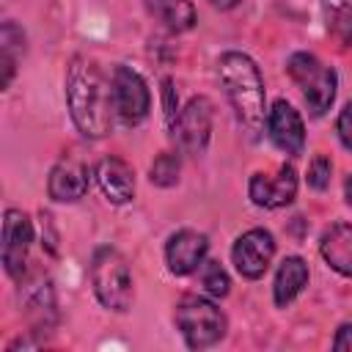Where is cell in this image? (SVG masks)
Listing matches in <instances>:
<instances>
[{
    "mask_svg": "<svg viewBox=\"0 0 352 352\" xmlns=\"http://www.w3.org/2000/svg\"><path fill=\"white\" fill-rule=\"evenodd\" d=\"M66 104L74 126L85 138H104L113 129V85L85 55H74L66 66Z\"/></svg>",
    "mask_w": 352,
    "mask_h": 352,
    "instance_id": "cell-1",
    "label": "cell"
},
{
    "mask_svg": "<svg viewBox=\"0 0 352 352\" xmlns=\"http://www.w3.org/2000/svg\"><path fill=\"white\" fill-rule=\"evenodd\" d=\"M217 77L220 85L234 107V116L239 126L248 132L250 140H256L264 129V80L258 66L245 52H223L217 60Z\"/></svg>",
    "mask_w": 352,
    "mask_h": 352,
    "instance_id": "cell-2",
    "label": "cell"
},
{
    "mask_svg": "<svg viewBox=\"0 0 352 352\" xmlns=\"http://www.w3.org/2000/svg\"><path fill=\"white\" fill-rule=\"evenodd\" d=\"M91 286L96 300L116 314L129 311L135 289H132V272L126 258L110 248V245H99L91 256Z\"/></svg>",
    "mask_w": 352,
    "mask_h": 352,
    "instance_id": "cell-3",
    "label": "cell"
},
{
    "mask_svg": "<svg viewBox=\"0 0 352 352\" xmlns=\"http://www.w3.org/2000/svg\"><path fill=\"white\" fill-rule=\"evenodd\" d=\"M173 322L190 349L214 346L228 330V319L217 308V302L209 297H201V294H184L176 302Z\"/></svg>",
    "mask_w": 352,
    "mask_h": 352,
    "instance_id": "cell-4",
    "label": "cell"
},
{
    "mask_svg": "<svg viewBox=\"0 0 352 352\" xmlns=\"http://www.w3.org/2000/svg\"><path fill=\"white\" fill-rule=\"evenodd\" d=\"M286 72L294 80V85L300 88V94H302L314 118L324 116L333 107L336 91H338V74H336L333 66L322 63L311 52H294L286 60Z\"/></svg>",
    "mask_w": 352,
    "mask_h": 352,
    "instance_id": "cell-5",
    "label": "cell"
},
{
    "mask_svg": "<svg viewBox=\"0 0 352 352\" xmlns=\"http://www.w3.org/2000/svg\"><path fill=\"white\" fill-rule=\"evenodd\" d=\"M110 85H113V107H116L118 121L124 126L143 124L151 110V94H148L146 80L132 66L118 63L110 74Z\"/></svg>",
    "mask_w": 352,
    "mask_h": 352,
    "instance_id": "cell-6",
    "label": "cell"
},
{
    "mask_svg": "<svg viewBox=\"0 0 352 352\" xmlns=\"http://www.w3.org/2000/svg\"><path fill=\"white\" fill-rule=\"evenodd\" d=\"M212 118H214V104L206 96H192L176 116L170 132L173 140L184 154H204L212 138Z\"/></svg>",
    "mask_w": 352,
    "mask_h": 352,
    "instance_id": "cell-7",
    "label": "cell"
},
{
    "mask_svg": "<svg viewBox=\"0 0 352 352\" xmlns=\"http://www.w3.org/2000/svg\"><path fill=\"white\" fill-rule=\"evenodd\" d=\"M33 242V223L22 209L8 206L3 212V267L8 278L22 280L28 275V253Z\"/></svg>",
    "mask_w": 352,
    "mask_h": 352,
    "instance_id": "cell-8",
    "label": "cell"
},
{
    "mask_svg": "<svg viewBox=\"0 0 352 352\" xmlns=\"http://www.w3.org/2000/svg\"><path fill=\"white\" fill-rule=\"evenodd\" d=\"M272 256H275V239L267 228H250L239 234L231 248V261L236 272L248 280H258L270 270Z\"/></svg>",
    "mask_w": 352,
    "mask_h": 352,
    "instance_id": "cell-9",
    "label": "cell"
},
{
    "mask_svg": "<svg viewBox=\"0 0 352 352\" xmlns=\"http://www.w3.org/2000/svg\"><path fill=\"white\" fill-rule=\"evenodd\" d=\"M19 283H22L19 300H22L25 316L30 319L33 330L36 333L52 330L55 322H58V300H55L52 280L41 272H33V275H25Z\"/></svg>",
    "mask_w": 352,
    "mask_h": 352,
    "instance_id": "cell-10",
    "label": "cell"
},
{
    "mask_svg": "<svg viewBox=\"0 0 352 352\" xmlns=\"http://www.w3.org/2000/svg\"><path fill=\"white\" fill-rule=\"evenodd\" d=\"M248 195L261 209H283L297 195V170L294 165L283 162L275 173H253L248 184Z\"/></svg>",
    "mask_w": 352,
    "mask_h": 352,
    "instance_id": "cell-11",
    "label": "cell"
},
{
    "mask_svg": "<svg viewBox=\"0 0 352 352\" xmlns=\"http://www.w3.org/2000/svg\"><path fill=\"white\" fill-rule=\"evenodd\" d=\"M267 135L275 143V148H280L289 157H300L305 148L302 118L286 99H275L272 107L267 110Z\"/></svg>",
    "mask_w": 352,
    "mask_h": 352,
    "instance_id": "cell-12",
    "label": "cell"
},
{
    "mask_svg": "<svg viewBox=\"0 0 352 352\" xmlns=\"http://www.w3.org/2000/svg\"><path fill=\"white\" fill-rule=\"evenodd\" d=\"M206 250H209L206 234L182 228V231L170 234L165 242V264L173 275H190L206 261Z\"/></svg>",
    "mask_w": 352,
    "mask_h": 352,
    "instance_id": "cell-13",
    "label": "cell"
},
{
    "mask_svg": "<svg viewBox=\"0 0 352 352\" xmlns=\"http://www.w3.org/2000/svg\"><path fill=\"white\" fill-rule=\"evenodd\" d=\"M47 192L52 201L74 204L88 192V165L77 157H60L47 179Z\"/></svg>",
    "mask_w": 352,
    "mask_h": 352,
    "instance_id": "cell-14",
    "label": "cell"
},
{
    "mask_svg": "<svg viewBox=\"0 0 352 352\" xmlns=\"http://www.w3.org/2000/svg\"><path fill=\"white\" fill-rule=\"evenodd\" d=\"M94 179L102 190V195L110 204H129L135 198V170L129 162H124L121 157H104L99 160Z\"/></svg>",
    "mask_w": 352,
    "mask_h": 352,
    "instance_id": "cell-15",
    "label": "cell"
},
{
    "mask_svg": "<svg viewBox=\"0 0 352 352\" xmlns=\"http://www.w3.org/2000/svg\"><path fill=\"white\" fill-rule=\"evenodd\" d=\"M319 253L330 270L352 278V223H333L319 239Z\"/></svg>",
    "mask_w": 352,
    "mask_h": 352,
    "instance_id": "cell-16",
    "label": "cell"
},
{
    "mask_svg": "<svg viewBox=\"0 0 352 352\" xmlns=\"http://www.w3.org/2000/svg\"><path fill=\"white\" fill-rule=\"evenodd\" d=\"M308 278H311V272H308L305 258L286 256L280 261V267L275 272V283H272V300H275V305L278 308H286L308 286Z\"/></svg>",
    "mask_w": 352,
    "mask_h": 352,
    "instance_id": "cell-17",
    "label": "cell"
},
{
    "mask_svg": "<svg viewBox=\"0 0 352 352\" xmlns=\"http://www.w3.org/2000/svg\"><path fill=\"white\" fill-rule=\"evenodd\" d=\"M25 52H28L25 30L16 22L6 19L3 28H0V88L3 91L11 85V80H14L22 58H25Z\"/></svg>",
    "mask_w": 352,
    "mask_h": 352,
    "instance_id": "cell-18",
    "label": "cell"
},
{
    "mask_svg": "<svg viewBox=\"0 0 352 352\" xmlns=\"http://www.w3.org/2000/svg\"><path fill=\"white\" fill-rule=\"evenodd\" d=\"M143 6L170 33H187L195 28V8L190 0H143Z\"/></svg>",
    "mask_w": 352,
    "mask_h": 352,
    "instance_id": "cell-19",
    "label": "cell"
},
{
    "mask_svg": "<svg viewBox=\"0 0 352 352\" xmlns=\"http://www.w3.org/2000/svg\"><path fill=\"white\" fill-rule=\"evenodd\" d=\"M327 33L341 44H352V0H319Z\"/></svg>",
    "mask_w": 352,
    "mask_h": 352,
    "instance_id": "cell-20",
    "label": "cell"
},
{
    "mask_svg": "<svg viewBox=\"0 0 352 352\" xmlns=\"http://www.w3.org/2000/svg\"><path fill=\"white\" fill-rule=\"evenodd\" d=\"M182 173V160L176 151H162L154 157L151 168H148V182L157 187H173L179 182Z\"/></svg>",
    "mask_w": 352,
    "mask_h": 352,
    "instance_id": "cell-21",
    "label": "cell"
},
{
    "mask_svg": "<svg viewBox=\"0 0 352 352\" xmlns=\"http://www.w3.org/2000/svg\"><path fill=\"white\" fill-rule=\"evenodd\" d=\"M201 286H204V292H206L209 297L220 300V297L228 294V289H231V278H228V272H226V267H223L220 261L209 258V261L201 264Z\"/></svg>",
    "mask_w": 352,
    "mask_h": 352,
    "instance_id": "cell-22",
    "label": "cell"
},
{
    "mask_svg": "<svg viewBox=\"0 0 352 352\" xmlns=\"http://www.w3.org/2000/svg\"><path fill=\"white\" fill-rule=\"evenodd\" d=\"M330 173H333V162H330V157H324V154H316L314 160H311V165H308V187L311 190H327L330 187Z\"/></svg>",
    "mask_w": 352,
    "mask_h": 352,
    "instance_id": "cell-23",
    "label": "cell"
},
{
    "mask_svg": "<svg viewBox=\"0 0 352 352\" xmlns=\"http://www.w3.org/2000/svg\"><path fill=\"white\" fill-rule=\"evenodd\" d=\"M162 107H165V121L168 126H173L176 116H179V99H176V91H173V80L165 77L162 80Z\"/></svg>",
    "mask_w": 352,
    "mask_h": 352,
    "instance_id": "cell-24",
    "label": "cell"
},
{
    "mask_svg": "<svg viewBox=\"0 0 352 352\" xmlns=\"http://www.w3.org/2000/svg\"><path fill=\"white\" fill-rule=\"evenodd\" d=\"M38 228H41V245L50 250V253H58V231H55V223L50 217V212H38Z\"/></svg>",
    "mask_w": 352,
    "mask_h": 352,
    "instance_id": "cell-25",
    "label": "cell"
},
{
    "mask_svg": "<svg viewBox=\"0 0 352 352\" xmlns=\"http://www.w3.org/2000/svg\"><path fill=\"white\" fill-rule=\"evenodd\" d=\"M336 132H338V140L352 151V102H346V104H344V110L338 113Z\"/></svg>",
    "mask_w": 352,
    "mask_h": 352,
    "instance_id": "cell-26",
    "label": "cell"
},
{
    "mask_svg": "<svg viewBox=\"0 0 352 352\" xmlns=\"http://www.w3.org/2000/svg\"><path fill=\"white\" fill-rule=\"evenodd\" d=\"M333 349L338 352H352V322H344L336 336H333Z\"/></svg>",
    "mask_w": 352,
    "mask_h": 352,
    "instance_id": "cell-27",
    "label": "cell"
},
{
    "mask_svg": "<svg viewBox=\"0 0 352 352\" xmlns=\"http://www.w3.org/2000/svg\"><path fill=\"white\" fill-rule=\"evenodd\" d=\"M344 198H346V204L352 206V173L344 179Z\"/></svg>",
    "mask_w": 352,
    "mask_h": 352,
    "instance_id": "cell-28",
    "label": "cell"
},
{
    "mask_svg": "<svg viewBox=\"0 0 352 352\" xmlns=\"http://www.w3.org/2000/svg\"><path fill=\"white\" fill-rule=\"evenodd\" d=\"M209 3H212L214 8H223V11H226V8H234L239 0H209Z\"/></svg>",
    "mask_w": 352,
    "mask_h": 352,
    "instance_id": "cell-29",
    "label": "cell"
}]
</instances>
